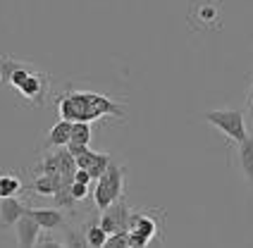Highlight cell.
<instances>
[{
    "instance_id": "cell-20",
    "label": "cell",
    "mask_w": 253,
    "mask_h": 248,
    "mask_svg": "<svg viewBox=\"0 0 253 248\" xmlns=\"http://www.w3.org/2000/svg\"><path fill=\"white\" fill-rule=\"evenodd\" d=\"M74 181H82V184H88L91 186V181H93V174L84 169V167H77V172H74Z\"/></svg>"
},
{
    "instance_id": "cell-19",
    "label": "cell",
    "mask_w": 253,
    "mask_h": 248,
    "mask_svg": "<svg viewBox=\"0 0 253 248\" xmlns=\"http://www.w3.org/2000/svg\"><path fill=\"white\" fill-rule=\"evenodd\" d=\"M70 191H72V196H74V201H84V198H88L91 189H88V184H82V181H72V184H70Z\"/></svg>"
},
{
    "instance_id": "cell-17",
    "label": "cell",
    "mask_w": 253,
    "mask_h": 248,
    "mask_svg": "<svg viewBox=\"0 0 253 248\" xmlns=\"http://www.w3.org/2000/svg\"><path fill=\"white\" fill-rule=\"evenodd\" d=\"M24 189V184L22 179L17 177V174H0V198H5V196H19Z\"/></svg>"
},
{
    "instance_id": "cell-18",
    "label": "cell",
    "mask_w": 253,
    "mask_h": 248,
    "mask_svg": "<svg viewBox=\"0 0 253 248\" xmlns=\"http://www.w3.org/2000/svg\"><path fill=\"white\" fill-rule=\"evenodd\" d=\"M108 248H126L131 246V241H129V232H115V234L108 236Z\"/></svg>"
},
{
    "instance_id": "cell-5",
    "label": "cell",
    "mask_w": 253,
    "mask_h": 248,
    "mask_svg": "<svg viewBox=\"0 0 253 248\" xmlns=\"http://www.w3.org/2000/svg\"><path fill=\"white\" fill-rule=\"evenodd\" d=\"M14 91L19 93L22 100H27V103L36 105V108H43L45 105V96L50 91V77L45 72H41V69H34Z\"/></svg>"
},
{
    "instance_id": "cell-6",
    "label": "cell",
    "mask_w": 253,
    "mask_h": 248,
    "mask_svg": "<svg viewBox=\"0 0 253 248\" xmlns=\"http://www.w3.org/2000/svg\"><path fill=\"white\" fill-rule=\"evenodd\" d=\"M129 217H131V207L126 206L125 196H122L110 207L100 210L98 222L108 234H115V232H129Z\"/></svg>"
},
{
    "instance_id": "cell-3",
    "label": "cell",
    "mask_w": 253,
    "mask_h": 248,
    "mask_svg": "<svg viewBox=\"0 0 253 248\" xmlns=\"http://www.w3.org/2000/svg\"><path fill=\"white\" fill-rule=\"evenodd\" d=\"M206 122H211L217 131H222L229 141L241 143L244 138L249 136L246 131V120H244V112L237 108H225V110H208L203 115Z\"/></svg>"
},
{
    "instance_id": "cell-8",
    "label": "cell",
    "mask_w": 253,
    "mask_h": 248,
    "mask_svg": "<svg viewBox=\"0 0 253 248\" xmlns=\"http://www.w3.org/2000/svg\"><path fill=\"white\" fill-rule=\"evenodd\" d=\"M27 210H29L27 203L19 196H5V198H0V227L2 229L14 227L22 215H27Z\"/></svg>"
},
{
    "instance_id": "cell-4",
    "label": "cell",
    "mask_w": 253,
    "mask_h": 248,
    "mask_svg": "<svg viewBox=\"0 0 253 248\" xmlns=\"http://www.w3.org/2000/svg\"><path fill=\"white\" fill-rule=\"evenodd\" d=\"M160 229V222L155 220L151 210H134L129 217V241L131 246H148Z\"/></svg>"
},
{
    "instance_id": "cell-9",
    "label": "cell",
    "mask_w": 253,
    "mask_h": 248,
    "mask_svg": "<svg viewBox=\"0 0 253 248\" xmlns=\"http://www.w3.org/2000/svg\"><path fill=\"white\" fill-rule=\"evenodd\" d=\"M29 215L41 224L43 232H55V229L67 227V220H65V215H62V210H60V207H45V210L29 207Z\"/></svg>"
},
{
    "instance_id": "cell-1",
    "label": "cell",
    "mask_w": 253,
    "mask_h": 248,
    "mask_svg": "<svg viewBox=\"0 0 253 248\" xmlns=\"http://www.w3.org/2000/svg\"><path fill=\"white\" fill-rule=\"evenodd\" d=\"M60 120H70V122H96L100 117H117L125 120L126 108L115 103L113 98L96 93V91H77L67 88L55 98Z\"/></svg>"
},
{
    "instance_id": "cell-7",
    "label": "cell",
    "mask_w": 253,
    "mask_h": 248,
    "mask_svg": "<svg viewBox=\"0 0 253 248\" xmlns=\"http://www.w3.org/2000/svg\"><path fill=\"white\" fill-rule=\"evenodd\" d=\"M34 69L36 67L29 65V62H19V60H14V57L0 55V88H5V86L17 88Z\"/></svg>"
},
{
    "instance_id": "cell-14",
    "label": "cell",
    "mask_w": 253,
    "mask_h": 248,
    "mask_svg": "<svg viewBox=\"0 0 253 248\" xmlns=\"http://www.w3.org/2000/svg\"><path fill=\"white\" fill-rule=\"evenodd\" d=\"M82 234H84L86 239V246H96V248H103L105 244H108V232L100 227V222H91V224H86L84 229H82Z\"/></svg>"
},
{
    "instance_id": "cell-16",
    "label": "cell",
    "mask_w": 253,
    "mask_h": 248,
    "mask_svg": "<svg viewBox=\"0 0 253 248\" xmlns=\"http://www.w3.org/2000/svg\"><path fill=\"white\" fill-rule=\"evenodd\" d=\"M91 122H74L72 124V136L67 146H88L91 143Z\"/></svg>"
},
{
    "instance_id": "cell-15",
    "label": "cell",
    "mask_w": 253,
    "mask_h": 248,
    "mask_svg": "<svg viewBox=\"0 0 253 248\" xmlns=\"http://www.w3.org/2000/svg\"><path fill=\"white\" fill-rule=\"evenodd\" d=\"M217 17H220V12H217V5L215 2H201V5H196V10L191 14V19H201L203 22L201 24L203 29H211Z\"/></svg>"
},
{
    "instance_id": "cell-13",
    "label": "cell",
    "mask_w": 253,
    "mask_h": 248,
    "mask_svg": "<svg viewBox=\"0 0 253 248\" xmlns=\"http://www.w3.org/2000/svg\"><path fill=\"white\" fill-rule=\"evenodd\" d=\"M65 181L60 177H53V174H39L36 179L31 181V191L36 196H45V198H53L57 193V189L62 186Z\"/></svg>"
},
{
    "instance_id": "cell-10",
    "label": "cell",
    "mask_w": 253,
    "mask_h": 248,
    "mask_svg": "<svg viewBox=\"0 0 253 248\" xmlns=\"http://www.w3.org/2000/svg\"><path fill=\"white\" fill-rule=\"evenodd\" d=\"M14 227H17V239H19L22 246H34V244H39V236H41L43 227L29 215V210H27V215H22V217L17 220Z\"/></svg>"
},
{
    "instance_id": "cell-21",
    "label": "cell",
    "mask_w": 253,
    "mask_h": 248,
    "mask_svg": "<svg viewBox=\"0 0 253 248\" xmlns=\"http://www.w3.org/2000/svg\"><path fill=\"white\" fill-rule=\"evenodd\" d=\"M246 110L253 117V79H251V86H249V93H246Z\"/></svg>"
},
{
    "instance_id": "cell-12",
    "label": "cell",
    "mask_w": 253,
    "mask_h": 248,
    "mask_svg": "<svg viewBox=\"0 0 253 248\" xmlns=\"http://www.w3.org/2000/svg\"><path fill=\"white\" fill-rule=\"evenodd\" d=\"M237 160L246 181L253 186V136H246L241 143H237Z\"/></svg>"
},
{
    "instance_id": "cell-2",
    "label": "cell",
    "mask_w": 253,
    "mask_h": 248,
    "mask_svg": "<svg viewBox=\"0 0 253 248\" xmlns=\"http://www.w3.org/2000/svg\"><path fill=\"white\" fill-rule=\"evenodd\" d=\"M125 165H115L110 163V167L96 179V189H93V201H96V207L98 210H105L110 207L115 201L122 198V191H125Z\"/></svg>"
},
{
    "instance_id": "cell-11",
    "label": "cell",
    "mask_w": 253,
    "mask_h": 248,
    "mask_svg": "<svg viewBox=\"0 0 253 248\" xmlns=\"http://www.w3.org/2000/svg\"><path fill=\"white\" fill-rule=\"evenodd\" d=\"M72 124L70 120H60V122L45 134V141H43V148H62V146H67L70 143V136H72Z\"/></svg>"
}]
</instances>
